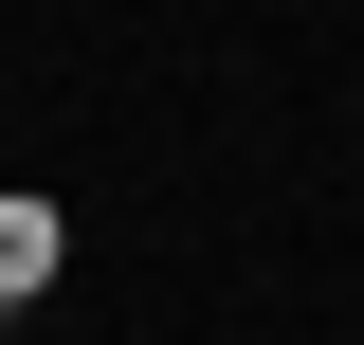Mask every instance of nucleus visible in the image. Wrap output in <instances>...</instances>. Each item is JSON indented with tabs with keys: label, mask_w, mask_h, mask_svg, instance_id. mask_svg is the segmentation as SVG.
Listing matches in <instances>:
<instances>
[{
	"label": "nucleus",
	"mask_w": 364,
	"mask_h": 345,
	"mask_svg": "<svg viewBox=\"0 0 364 345\" xmlns=\"http://www.w3.org/2000/svg\"><path fill=\"white\" fill-rule=\"evenodd\" d=\"M55 255H73V218H55L37 182H0V327H18V309L55 291Z\"/></svg>",
	"instance_id": "nucleus-1"
}]
</instances>
